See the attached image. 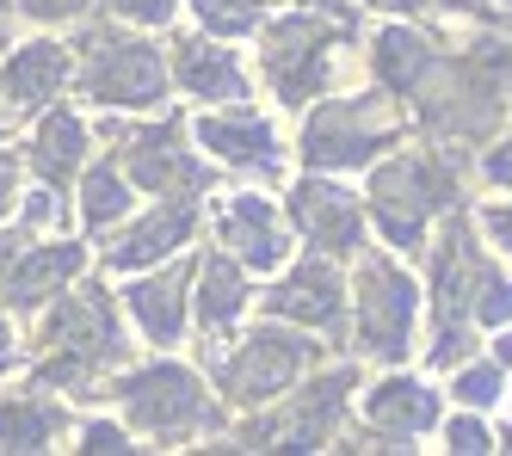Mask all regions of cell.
<instances>
[{"mask_svg": "<svg viewBox=\"0 0 512 456\" xmlns=\"http://www.w3.org/2000/svg\"><path fill=\"white\" fill-rule=\"evenodd\" d=\"M408 327H414L408 272H395L389 259H371L358 272V339H364V352H377V358L408 352Z\"/></svg>", "mask_w": 512, "mask_h": 456, "instance_id": "obj_1", "label": "cell"}, {"mask_svg": "<svg viewBox=\"0 0 512 456\" xmlns=\"http://www.w3.org/2000/svg\"><path fill=\"white\" fill-rule=\"evenodd\" d=\"M124 407L136 426H149L155 438H179L204 426V395H198V376L179 370V364H155V370H136L124 383Z\"/></svg>", "mask_w": 512, "mask_h": 456, "instance_id": "obj_2", "label": "cell"}, {"mask_svg": "<svg viewBox=\"0 0 512 456\" xmlns=\"http://www.w3.org/2000/svg\"><path fill=\"white\" fill-rule=\"evenodd\" d=\"M371 198H377V216H383V228H389V241L414 247L420 228H426V216L451 198V179L438 173L432 161H395V167L377 173Z\"/></svg>", "mask_w": 512, "mask_h": 456, "instance_id": "obj_3", "label": "cell"}, {"mask_svg": "<svg viewBox=\"0 0 512 456\" xmlns=\"http://www.w3.org/2000/svg\"><path fill=\"white\" fill-rule=\"evenodd\" d=\"M167 87L161 56L130 37H93V62H87V93L105 105H155Z\"/></svg>", "mask_w": 512, "mask_h": 456, "instance_id": "obj_4", "label": "cell"}, {"mask_svg": "<svg viewBox=\"0 0 512 456\" xmlns=\"http://www.w3.org/2000/svg\"><path fill=\"white\" fill-rule=\"evenodd\" d=\"M395 124L377 118V111H358V105H321L315 111V124L303 130V155L315 167H358V161H371L383 136Z\"/></svg>", "mask_w": 512, "mask_h": 456, "instance_id": "obj_5", "label": "cell"}, {"mask_svg": "<svg viewBox=\"0 0 512 456\" xmlns=\"http://www.w3.org/2000/svg\"><path fill=\"white\" fill-rule=\"evenodd\" d=\"M303 364H309V346H303L297 333H253L247 346H241V358L229 364V395L272 401L278 389H290L303 376Z\"/></svg>", "mask_w": 512, "mask_h": 456, "instance_id": "obj_6", "label": "cell"}, {"mask_svg": "<svg viewBox=\"0 0 512 456\" xmlns=\"http://www.w3.org/2000/svg\"><path fill=\"white\" fill-rule=\"evenodd\" d=\"M290 210H297L303 235L327 253H352L358 247V204L340 192V185H297V198H290Z\"/></svg>", "mask_w": 512, "mask_h": 456, "instance_id": "obj_7", "label": "cell"}, {"mask_svg": "<svg viewBox=\"0 0 512 456\" xmlns=\"http://www.w3.org/2000/svg\"><path fill=\"white\" fill-rule=\"evenodd\" d=\"M266 309L284 315V321H309V327H334L340 321V278H334V265H297L272 296H266Z\"/></svg>", "mask_w": 512, "mask_h": 456, "instance_id": "obj_8", "label": "cell"}, {"mask_svg": "<svg viewBox=\"0 0 512 456\" xmlns=\"http://www.w3.org/2000/svg\"><path fill=\"white\" fill-rule=\"evenodd\" d=\"M75 272H81V247L75 241H56V247H38V253L13 259V272H7V284H0V296L19 302V309H38V302L50 290H62Z\"/></svg>", "mask_w": 512, "mask_h": 456, "instance_id": "obj_9", "label": "cell"}, {"mask_svg": "<svg viewBox=\"0 0 512 456\" xmlns=\"http://www.w3.org/2000/svg\"><path fill=\"white\" fill-rule=\"evenodd\" d=\"M321 44H327V37H321L309 19L278 25L272 50H266V68H272V81H278L284 99H303V93L315 87V74H321Z\"/></svg>", "mask_w": 512, "mask_h": 456, "instance_id": "obj_10", "label": "cell"}, {"mask_svg": "<svg viewBox=\"0 0 512 456\" xmlns=\"http://www.w3.org/2000/svg\"><path fill=\"white\" fill-rule=\"evenodd\" d=\"M50 339L62 352H75V358H105V352H118V321L112 309H105V296H75V302H62V315L50 321Z\"/></svg>", "mask_w": 512, "mask_h": 456, "instance_id": "obj_11", "label": "cell"}, {"mask_svg": "<svg viewBox=\"0 0 512 456\" xmlns=\"http://www.w3.org/2000/svg\"><path fill=\"white\" fill-rule=\"evenodd\" d=\"M223 241L253 265V272H272L284 259V235H278V216L260 204V198H235L223 210Z\"/></svg>", "mask_w": 512, "mask_h": 456, "instance_id": "obj_12", "label": "cell"}, {"mask_svg": "<svg viewBox=\"0 0 512 456\" xmlns=\"http://www.w3.org/2000/svg\"><path fill=\"white\" fill-rule=\"evenodd\" d=\"M62 81H68V56H62L56 44H25V50H13V62H7V99H13V111L44 105Z\"/></svg>", "mask_w": 512, "mask_h": 456, "instance_id": "obj_13", "label": "cell"}, {"mask_svg": "<svg viewBox=\"0 0 512 456\" xmlns=\"http://www.w3.org/2000/svg\"><path fill=\"white\" fill-rule=\"evenodd\" d=\"M130 167H136V179H142V185H155V192H167V185H198V167L179 155L173 124L130 136Z\"/></svg>", "mask_w": 512, "mask_h": 456, "instance_id": "obj_14", "label": "cell"}, {"mask_svg": "<svg viewBox=\"0 0 512 456\" xmlns=\"http://www.w3.org/2000/svg\"><path fill=\"white\" fill-rule=\"evenodd\" d=\"M192 235V204H167V210H155L142 228H130V235L112 247V265H149V259H161V253H173L179 241Z\"/></svg>", "mask_w": 512, "mask_h": 456, "instance_id": "obj_15", "label": "cell"}, {"mask_svg": "<svg viewBox=\"0 0 512 456\" xmlns=\"http://www.w3.org/2000/svg\"><path fill=\"white\" fill-rule=\"evenodd\" d=\"M130 309L142 321V333L149 339H179V321H186V278L167 272V278H149V284H136L130 290Z\"/></svg>", "mask_w": 512, "mask_h": 456, "instance_id": "obj_16", "label": "cell"}, {"mask_svg": "<svg viewBox=\"0 0 512 456\" xmlns=\"http://www.w3.org/2000/svg\"><path fill=\"white\" fill-rule=\"evenodd\" d=\"M371 420L389 426V432H426L438 420V401H432V389L408 383V376H389V383L371 395Z\"/></svg>", "mask_w": 512, "mask_h": 456, "instance_id": "obj_17", "label": "cell"}, {"mask_svg": "<svg viewBox=\"0 0 512 456\" xmlns=\"http://www.w3.org/2000/svg\"><path fill=\"white\" fill-rule=\"evenodd\" d=\"M198 136L223 161H241V167H253V161L266 167L272 161V124H260V118H204Z\"/></svg>", "mask_w": 512, "mask_h": 456, "instance_id": "obj_18", "label": "cell"}, {"mask_svg": "<svg viewBox=\"0 0 512 456\" xmlns=\"http://www.w3.org/2000/svg\"><path fill=\"white\" fill-rule=\"evenodd\" d=\"M179 81H186L198 99H241V68L229 50H210V44H186V56H179Z\"/></svg>", "mask_w": 512, "mask_h": 456, "instance_id": "obj_19", "label": "cell"}, {"mask_svg": "<svg viewBox=\"0 0 512 456\" xmlns=\"http://www.w3.org/2000/svg\"><path fill=\"white\" fill-rule=\"evenodd\" d=\"M81 155H87V130H81V118L56 111V118L38 130V155H31V167H38V173L56 185V179H68V173L81 167Z\"/></svg>", "mask_w": 512, "mask_h": 456, "instance_id": "obj_20", "label": "cell"}, {"mask_svg": "<svg viewBox=\"0 0 512 456\" xmlns=\"http://www.w3.org/2000/svg\"><path fill=\"white\" fill-rule=\"evenodd\" d=\"M62 426V413L44 401H0V450H44Z\"/></svg>", "mask_w": 512, "mask_h": 456, "instance_id": "obj_21", "label": "cell"}, {"mask_svg": "<svg viewBox=\"0 0 512 456\" xmlns=\"http://www.w3.org/2000/svg\"><path fill=\"white\" fill-rule=\"evenodd\" d=\"M198 309H204V321L210 327H229L235 315H241V302H247V284H241V272H235V265L229 259H210L204 265V278H198Z\"/></svg>", "mask_w": 512, "mask_h": 456, "instance_id": "obj_22", "label": "cell"}, {"mask_svg": "<svg viewBox=\"0 0 512 456\" xmlns=\"http://www.w3.org/2000/svg\"><path fill=\"white\" fill-rule=\"evenodd\" d=\"M377 74L389 87H414L420 74H426V44L408 31H383L377 37Z\"/></svg>", "mask_w": 512, "mask_h": 456, "instance_id": "obj_23", "label": "cell"}, {"mask_svg": "<svg viewBox=\"0 0 512 456\" xmlns=\"http://www.w3.org/2000/svg\"><path fill=\"white\" fill-rule=\"evenodd\" d=\"M124 204H130V185H124L112 167H93V173H87V204H81V216H87L93 228H105L112 216H124Z\"/></svg>", "mask_w": 512, "mask_h": 456, "instance_id": "obj_24", "label": "cell"}, {"mask_svg": "<svg viewBox=\"0 0 512 456\" xmlns=\"http://www.w3.org/2000/svg\"><path fill=\"white\" fill-rule=\"evenodd\" d=\"M210 31H253L260 25V0H192Z\"/></svg>", "mask_w": 512, "mask_h": 456, "instance_id": "obj_25", "label": "cell"}, {"mask_svg": "<svg viewBox=\"0 0 512 456\" xmlns=\"http://www.w3.org/2000/svg\"><path fill=\"white\" fill-rule=\"evenodd\" d=\"M475 315L482 321H512V284H500L494 272H482V284H475Z\"/></svg>", "mask_w": 512, "mask_h": 456, "instance_id": "obj_26", "label": "cell"}, {"mask_svg": "<svg viewBox=\"0 0 512 456\" xmlns=\"http://www.w3.org/2000/svg\"><path fill=\"white\" fill-rule=\"evenodd\" d=\"M112 13H124L136 25H167L173 19V0H112Z\"/></svg>", "mask_w": 512, "mask_h": 456, "instance_id": "obj_27", "label": "cell"}, {"mask_svg": "<svg viewBox=\"0 0 512 456\" xmlns=\"http://www.w3.org/2000/svg\"><path fill=\"white\" fill-rule=\"evenodd\" d=\"M494 389H500V383H494V370H469L463 383H457V395H463L469 407H488V401H494Z\"/></svg>", "mask_w": 512, "mask_h": 456, "instance_id": "obj_28", "label": "cell"}, {"mask_svg": "<svg viewBox=\"0 0 512 456\" xmlns=\"http://www.w3.org/2000/svg\"><path fill=\"white\" fill-rule=\"evenodd\" d=\"M81 450H130V438H124L118 426H105V420H93V426L81 432Z\"/></svg>", "mask_w": 512, "mask_h": 456, "instance_id": "obj_29", "label": "cell"}, {"mask_svg": "<svg viewBox=\"0 0 512 456\" xmlns=\"http://www.w3.org/2000/svg\"><path fill=\"white\" fill-rule=\"evenodd\" d=\"M19 7H25L31 19H75L87 0H19Z\"/></svg>", "mask_w": 512, "mask_h": 456, "instance_id": "obj_30", "label": "cell"}, {"mask_svg": "<svg viewBox=\"0 0 512 456\" xmlns=\"http://www.w3.org/2000/svg\"><path fill=\"white\" fill-rule=\"evenodd\" d=\"M451 450H463V456H475V450H488V432L475 426V420H457V426H451Z\"/></svg>", "mask_w": 512, "mask_h": 456, "instance_id": "obj_31", "label": "cell"}, {"mask_svg": "<svg viewBox=\"0 0 512 456\" xmlns=\"http://www.w3.org/2000/svg\"><path fill=\"white\" fill-rule=\"evenodd\" d=\"M488 228H494V241L512 253V204H506V210H494V216H488Z\"/></svg>", "mask_w": 512, "mask_h": 456, "instance_id": "obj_32", "label": "cell"}, {"mask_svg": "<svg viewBox=\"0 0 512 456\" xmlns=\"http://www.w3.org/2000/svg\"><path fill=\"white\" fill-rule=\"evenodd\" d=\"M7 204H13V161L0 155V216H7Z\"/></svg>", "mask_w": 512, "mask_h": 456, "instance_id": "obj_33", "label": "cell"}, {"mask_svg": "<svg viewBox=\"0 0 512 456\" xmlns=\"http://www.w3.org/2000/svg\"><path fill=\"white\" fill-rule=\"evenodd\" d=\"M13 358V327H7V315H0V364Z\"/></svg>", "mask_w": 512, "mask_h": 456, "instance_id": "obj_34", "label": "cell"}, {"mask_svg": "<svg viewBox=\"0 0 512 456\" xmlns=\"http://www.w3.org/2000/svg\"><path fill=\"white\" fill-rule=\"evenodd\" d=\"M494 352H500V364H512V333H500V346H494Z\"/></svg>", "mask_w": 512, "mask_h": 456, "instance_id": "obj_35", "label": "cell"}, {"mask_svg": "<svg viewBox=\"0 0 512 456\" xmlns=\"http://www.w3.org/2000/svg\"><path fill=\"white\" fill-rule=\"evenodd\" d=\"M0 37H7V0H0Z\"/></svg>", "mask_w": 512, "mask_h": 456, "instance_id": "obj_36", "label": "cell"}, {"mask_svg": "<svg viewBox=\"0 0 512 456\" xmlns=\"http://www.w3.org/2000/svg\"><path fill=\"white\" fill-rule=\"evenodd\" d=\"M506 450H512V438H506Z\"/></svg>", "mask_w": 512, "mask_h": 456, "instance_id": "obj_37", "label": "cell"}]
</instances>
